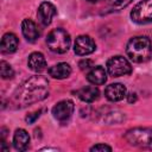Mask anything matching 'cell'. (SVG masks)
Here are the masks:
<instances>
[{
	"label": "cell",
	"instance_id": "cell-11",
	"mask_svg": "<svg viewBox=\"0 0 152 152\" xmlns=\"http://www.w3.org/2000/svg\"><path fill=\"white\" fill-rule=\"evenodd\" d=\"M21 32L27 42L33 43L39 37V31L37 28V25L31 19H24L21 23Z\"/></svg>",
	"mask_w": 152,
	"mask_h": 152
},
{
	"label": "cell",
	"instance_id": "cell-13",
	"mask_svg": "<svg viewBox=\"0 0 152 152\" xmlns=\"http://www.w3.org/2000/svg\"><path fill=\"white\" fill-rule=\"evenodd\" d=\"M27 65H28V68H30L32 71L40 72V71H43V70L45 69V66H46L45 57H44L43 53H40V52H32V53L28 56Z\"/></svg>",
	"mask_w": 152,
	"mask_h": 152
},
{
	"label": "cell",
	"instance_id": "cell-9",
	"mask_svg": "<svg viewBox=\"0 0 152 152\" xmlns=\"http://www.w3.org/2000/svg\"><path fill=\"white\" fill-rule=\"evenodd\" d=\"M56 13H57L56 7L49 1L42 2L38 7V11H37V15H38L39 21L45 26L52 21V18L56 15Z\"/></svg>",
	"mask_w": 152,
	"mask_h": 152
},
{
	"label": "cell",
	"instance_id": "cell-18",
	"mask_svg": "<svg viewBox=\"0 0 152 152\" xmlns=\"http://www.w3.org/2000/svg\"><path fill=\"white\" fill-rule=\"evenodd\" d=\"M0 75L4 80H8V78H12L13 75H14V71L12 69V66L5 62V61H1L0 62Z\"/></svg>",
	"mask_w": 152,
	"mask_h": 152
},
{
	"label": "cell",
	"instance_id": "cell-21",
	"mask_svg": "<svg viewBox=\"0 0 152 152\" xmlns=\"http://www.w3.org/2000/svg\"><path fill=\"white\" fill-rule=\"evenodd\" d=\"M39 115H40V110H36V112H33V113H31V114H28L27 116H26V122H28V124H32V122H34L36 121V119H38L39 118Z\"/></svg>",
	"mask_w": 152,
	"mask_h": 152
},
{
	"label": "cell",
	"instance_id": "cell-2",
	"mask_svg": "<svg viewBox=\"0 0 152 152\" xmlns=\"http://www.w3.org/2000/svg\"><path fill=\"white\" fill-rule=\"evenodd\" d=\"M127 56L134 63H144L150 59L152 55V43L145 36L132 38L126 46Z\"/></svg>",
	"mask_w": 152,
	"mask_h": 152
},
{
	"label": "cell",
	"instance_id": "cell-14",
	"mask_svg": "<svg viewBox=\"0 0 152 152\" xmlns=\"http://www.w3.org/2000/svg\"><path fill=\"white\" fill-rule=\"evenodd\" d=\"M70 74H71V68L68 63H64V62L57 63L49 69V75L57 80L66 78L70 76Z\"/></svg>",
	"mask_w": 152,
	"mask_h": 152
},
{
	"label": "cell",
	"instance_id": "cell-23",
	"mask_svg": "<svg viewBox=\"0 0 152 152\" xmlns=\"http://www.w3.org/2000/svg\"><path fill=\"white\" fill-rule=\"evenodd\" d=\"M137 101V94L132 93L128 95V102H135Z\"/></svg>",
	"mask_w": 152,
	"mask_h": 152
},
{
	"label": "cell",
	"instance_id": "cell-1",
	"mask_svg": "<svg viewBox=\"0 0 152 152\" xmlns=\"http://www.w3.org/2000/svg\"><path fill=\"white\" fill-rule=\"evenodd\" d=\"M49 95V82L44 76H32L26 80L14 93L13 103L17 107H26L39 102Z\"/></svg>",
	"mask_w": 152,
	"mask_h": 152
},
{
	"label": "cell",
	"instance_id": "cell-10",
	"mask_svg": "<svg viewBox=\"0 0 152 152\" xmlns=\"http://www.w3.org/2000/svg\"><path fill=\"white\" fill-rule=\"evenodd\" d=\"M126 87L121 83H112L109 86L106 87L104 89V96L109 100V101H120L126 96Z\"/></svg>",
	"mask_w": 152,
	"mask_h": 152
},
{
	"label": "cell",
	"instance_id": "cell-15",
	"mask_svg": "<svg viewBox=\"0 0 152 152\" xmlns=\"http://www.w3.org/2000/svg\"><path fill=\"white\" fill-rule=\"evenodd\" d=\"M87 80L95 84V86H100V84H103L107 80V72L104 70L103 66L101 65H97V66H94L87 75Z\"/></svg>",
	"mask_w": 152,
	"mask_h": 152
},
{
	"label": "cell",
	"instance_id": "cell-17",
	"mask_svg": "<svg viewBox=\"0 0 152 152\" xmlns=\"http://www.w3.org/2000/svg\"><path fill=\"white\" fill-rule=\"evenodd\" d=\"M99 89L94 86H88V87H83L77 91V96L84 101V102H93L99 97Z\"/></svg>",
	"mask_w": 152,
	"mask_h": 152
},
{
	"label": "cell",
	"instance_id": "cell-16",
	"mask_svg": "<svg viewBox=\"0 0 152 152\" xmlns=\"http://www.w3.org/2000/svg\"><path fill=\"white\" fill-rule=\"evenodd\" d=\"M28 142H30L28 133L25 129H23V128L17 129L14 135H13V145H14L15 150L25 151L28 147Z\"/></svg>",
	"mask_w": 152,
	"mask_h": 152
},
{
	"label": "cell",
	"instance_id": "cell-19",
	"mask_svg": "<svg viewBox=\"0 0 152 152\" xmlns=\"http://www.w3.org/2000/svg\"><path fill=\"white\" fill-rule=\"evenodd\" d=\"M132 0H110L109 2V6L112 10H115V11H119L124 7H126L127 5L131 4Z\"/></svg>",
	"mask_w": 152,
	"mask_h": 152
},
{
	"label": "cell",
	"instance_id": "cell-22",
	"mask_svg": "<svg viewBox=\"0 0 152 152\" xmlns=\"http://www.w3.org/2000/svg\"><path fill=\"white\" fill-rule=\"evenodd\" d=\"M80 68L82 69V70H84V69H88V68H90L91 66V61H89V59H83V61H81L80 62Z\"/></svg>",
	"mask_w": 152,
	"mask_h": 152
},
{
	"label": "cell",
	"instance_id": "cell-5",
	"mask_svg": "<svg viewBox=\"0 0 152 152\" xmlns=\"http://www.w3.org/2000/svg\"><path fill=\"white\" fill-rule=\"evenodd\" d=\"M131 19L137 24L152 23V0H142L137 4L131 12Z\"/></svg>",
	"mask_w": 152,
	"mask_h": 152
},
{
	"label": "cell",
	"instance_id": "cell-20",
	"mask_svg": "<svg viewBox=\"0 0 152 152\" xmlns=\"http://www.w3.org/2000/svg\"><path fill=\"white\" fill-rule=\"evenodd\" d=\"M90 151H112V147L108 146V145H104V144H97V145H94Z\"/></svg>",
	"mask_w": 152,
	"mask_h": 152
},
{
	"label": "cell",
	"instance_id": "cell-6",
	"mask_svg": "<svg viewBox=\"0 0 152 152\" xmlns=\"http://www.w3.org/2000/svg\"><path fill=\"white\" fill-rule=\"evenodd\" d=\"M107 70L110 76L120 77L124 75H128L132 71V66L129 62L122 56H114L107 62Z\"/></svg>",
	"mask_w": 152,
	"mask_h": 152
},
{
	"label": "cell",
	"instance_id": "cell-12",
	"mask_svg": "<svg viewBox=\"0 0 152 152\" xmlns=\"http://www.w3.org/2000/svg\"><path fill=\"white\" fill-rule=\"evenodd\" d=\"M18 48V38L14 33H5L2 36L1 39V44H0V49L2 53H12L17 50Z\"/></svg>",
	"mask_w": 152,
	"mask_h": 152
},
{
	"label": "cell",
	"instance_id": "cell-7",
	"mask_svg": "<svg viewBox=\"0 0 152 152\" xmlns=\"http://www.w3.org/2000/svg\"><path fill=\"white\" fill-rule=\"evenodd\" d=\"M74 113V102L71 100H63L59 101L58 103H56L52 108V115L56 120L64 122L68 119H70V116Z\"/></svg>",
	"mask_w": 152,
	"mask_h": 152
},
{
	"label": "cell",
	"instance_id": "cell-4",
	"mask_svg": "<svg viewBox=\"0 0 152 152\" xmlns=\"http://www.w3.org/2000/svg\"><path fill=\"white\" fill-rule=\"evenodd\" d=\"M125 139L129 145L152 150V128H133L125 134Z\"/></svg>",
	"mask_w": 152,
	"mask_h": 152
},
{
	"label": "cell",
	"instance_id": "cell-8",
	"mask_svg": "<svg viewBox=\"0 0 152 152\" xmlns=\"http://www.w3.org/2000/svg\"><path fill=\"white\" fill-rule=\"evenodd\" d=\"M96 49L95 42L89 36H78L74 44V51L78 56H87L94 52Z\"/></svg>",
	"mask_w": 152,
	"mask_h": 152
},
{
	"label": "cell",
	"instance_id": "cell-24",
	"mask_svg": "<svg viewBox=\"0 0 152 152\" xmlns=\"http://www.w3.org/2000/svg\"><path fill=\"white\" fill-rule=\"evenodd\" d=\"M87 1H89V2H96V1H99V0H87Z\"/></svg>",
	"mask_w": 152,
	"mask_h": 152
},
{
	"label": "cell",
	"instance_id": "cell-3",
	"mask_svg": "<svg viewBox=\"0 0 152 152\" xmlns=\"http://www.w3.org/2000/svg\"><path fill=\"white\" fill-rule=\"evenodd\" d=\"M70 36L63 28H55L52 30L46 37V44L52 52L56 53H64L70 48Z\"/></svg>",
	"mask_w": 152,
	"mask_h": 152
}]
</instances>
